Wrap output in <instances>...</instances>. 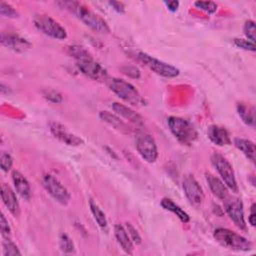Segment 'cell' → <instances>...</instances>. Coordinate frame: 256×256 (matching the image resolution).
I'll return each instance as SVG.
<instances>
[{
    "label": "cell",
    "mask_w": 256,
    "mask_h": 256,
    "mask_svg": "<svg viewBox=\"0 0 256 256\" xmlns=\"http://www.w3.org/2000/svg\"><path fill=\"white\" fill-rule=\"evenodd\" d=\"M68 53L76 60L78 69L87 77L101 81L107 78V71L101 64L95 61L92 55L83 47L72 45L68 48Z\"/></svg>",
    "instance_id": "1"
},
{
    "label": "cell",
    "mask_w": 256,
    "mask_h": 256,
    "mask_svg": "<svg viewBox=\"0 0 256 256\" xmlns=\"http://www.w3.org/2000/svg\"><path fill=\"white\" fill-rule=\"evenodd\" d=\"M58 4H60L62 7L75 15L80 21H82L86 26H88L95 32L102 34L109 33L110 29L107 22L83 3H80L78 1H62Z\"/></svg>",
    "instance_id": "2"
},
{
    "label": "cell",
    "mask_w": 256,
    "mask_h": 256,
    "mask_svg": "<svg viewBox=\"0 0 256 256\" xmlns=\"http://www.w3.org/2000/svg\"><path fill=\"white\" fill-rule=\"evenodd\" d=\"M109 87L120 99L132 106L141 107L146 105V101L140 92L131 83L123 79L112 78L109 81Z\"/></svg>",
    "instance_id": "3"
},
{
    "label": "cell",
    "mask_w": 256,
    "mask_h": 256,
    "mask_svg": "<svg viewBox=\"0 0 256 256\" xmlns=\"http://www.w3.org/2000/svg\"><path fill=\"white\" fill-rule=\"evenodd\" d=\"M213 237L221 246L230 250L246 252L252 249V243L248 239L226 228L215 229Z\"/></svg>",
    "instance_id": "4"
},
{
    "label": "cell",
    "mask_w": 256,
    "mask_h": 256,
    "mask_svg": "<svg viewBox=\"0 0 256 256\" xmlns=\"http://www.w3.org/2000/svg\"><path fill=\"white\" fill-rule=\"evenodd\" d=\"M167 124L174 137L184 145L193 144L198 137L194 126L184 118L170 116L167 118Z\"/></svg>",
    "instance_id": "5"
},
{
    "label": "cell",
    "mask_w": 256,
    "mask_h": 256,
    "mask_svg": "<svg viewBox=\"0 0 256 256\" xmlns=\"http://www.w3.org/2000/svg\"><path fill=\"white\" fill-rule=\"evenodd\" d=\"M211 163L219 173L222 181L225 183L228 189L232 192H238V185L235 178V173L230 162L221 154L213 153L211 156Z\"/></svg>",
    "instance_id": "6"
},
{
    "label": "cell",
    "mask_w": 256,
    "mask_h": 256,
    "mask_svg": "<svg viewBox=\"0 0 256 256\" xmlns=\"http://www.w3.org/2000/svg\"><path fill=\"white\" fill-rule=\"evenodd\" d=\"M35 27L42 33L58 39L63 40L67 37V32L65 28L52 17L45 14H37L33 19Z\"/></svg>",
    "instance_id": "7"
},
{
    "label": "cell",
    "mask_w": 256,
    "mask_h": 256,
    "mask_svg": "<svg viewBox=\"0 0 256 256\" xmlns=\"http://www.w3.org/2000/svg\"><path fill=\"white\" fill-rule=\"evenodd\" d=\"M135 146L140 156L148 163H153L158 157V149L153 136L149 133H138L135 137Z\"/></svg>",
    "instance_id": "8"
},
{
    "label": "cell",
    "mask_w": 256,
    "mask_h": 256,
    "mask_svg": "<svg viewBox=\"0 0 256 256\" xmlns=\"http://www.w3.org/2000/svg\"><path fill=\"white\" fill-rule=\"evenodd\" d=\"M139 60L144 63L151 71L155 72L156 74L166 77V78H173L179 75V69L173 65H170L166 62H163L159 59H156L147 53L140 52L138 54Z\"/></svg>",
    "instance_id": "9"
},
{
    "label": "cell",
    "mask_w": 256,
    "mask_h": 256,
    "mask_svg": "<svg viewBox=\"0 0 256 256\" xmlns=\"http://www.w3.org/2000/svg\"><path fill=\"white\" fill-rule=\"evenodd\" d=\"M42 185L44 189L50 194L57 202L62 205H66L70 201V193L67 188L53 175L45 174L42 177Z\"/></svg>",
    "instance_id": "10"
},
{
    "label": "cell",
    "mask_w": 256,
    "mask_h": 256,
    "mask_svg": "<svg viewBox=\"0 0 256 256\" xmlns=\"http://www.w3.org/2000/svg\"><path fill=\"white\" fill-rule=\"evenodd\" d=\"M224 201V209L230 219L241 230H246V222L244 218L243 203L240 198L228 196Z\"/></svg>",
    "instance_id": "11"
},
{
    "label": "cell",
    "mask_w": 256,
    "mask_h": 256,
    "mask_svg": "<svg viewBox=\"0 0 256 256\" xmlns=\"http://www.w3.org/2000/svg\"><path fill=\"white\" fill-rule=\"evenodd\" d=\"M182 187L184 194L190 204L195 207H198L202 204L204 200V192L202 187L193 177V175H186L182 181Z\"/></svg>",
    "instance_id": "12"
},
{
    "label": "cell",
    "mask_w": 256,
    "mask_h": 256,
    "mask_svg": "<svg viewBox=\"0 0 256 256\" xmlns=\"http://www.w3.org/2000/svg\"><path fill=\"white\" fill-rule=\"evenodd\" d=\"M49 129L52 135L60 140L61 142L65 143L66 145L69 146H80L84 143L83 139L80 138L79 136L69 132L65 126L58 122H50L49 123Z\"/></svg>",
    "instance_id": "13"
},
{
    "label": "cell",
    "mask_w": 256,
    "mask_h": 256,
    "mask_svg": "<svg viewBox=\"0 0 256 256\" xmlns=\"http://www.w3.org/2000/svg\"><path fill=\"white\" fill-rule=\"evenodd\" d=\"M0 41L3 46L17 52H24L31 47V43L28 40L14 33L1 32Z\"/></svg>",
    "instance_id": "14"
},
{
    "label": "cell",
    "mask_w": 256,
    "mask_h": 256,
    "mask_svg": "<svg viewBox=\"0 0 256 256\" xmlns=\"http://www.w3.org/2000/svg\"><path fill=\"white\" fill-rule=\"evenodd\" d=\"M1 198L4 205L10 211V213L14 217H18L20 215V206L19 202L16 198L15 192L11 189L10 186L3 183L1 185Z\"/></svg>",
    "instance_id": "15"
},
{
    "label": "cell",
    "mask_w": 256,
    "mask_h": 256,
    "mask_svg": "<svg viewBox=\"0 0 256 256\" xmlns=\"http://www.w3.org/2000/svg\"><path fill=\"white\" fill-rule=\"evenodd\" d=\"M111 107L117 115L121 116L122 118L129 121L130 123L135 124L137 126H142L144 124V119L142 118V116L140 114L136 113L130 107H128L124 104H121L119 102H113Z\"/></svg>",
    "instance_id": "16"
},
{
    "label": "cell",
    "mask_w": 256,
    "mask_h": 256,
    "mask_svg": "<svg viewBox=\"0 0 256 256\" xmlns=\"http://www.w3.org/2000/svg\"><path fill=\"white\" fill-rule=\"evenodd\" d=\"M207 135L210 141L217 146H226L231 144L230 135L228 131L222 126L216 124L210 125L207 130Z\"/></svg>",
    "instance_id": "17"
},
{
    "label": "cell",
    "mask_w": 256,
    "mask_h": 256,
    "mask_svg": "<svg viewBox=\"0 0 256 256\" xmlns=\"http://www.w3.org/2000/svg\"><path fill=\"white\" fill-rule=\"evenodd\" d=\"M205 177L210 187V190L217 198H219L220 200H225L229 196L228 188L225 185V183L222 181V179L218 178L217 176L213 175L210 172H206Z\"/></svg>",
    "instance_id": "18"
},
{
    "label": "cell",
    "mask_w": 256,
    "mask_h": 256,
    "mask_svg": "<svg viewBox=\"0 0 256 256\" xmlns=\"http://www.w3.org/2000/svg\"><path fill=\"white\" fill-rule=\"evenodd\" d=\"M12 181L16 192L24 200H29L31 197V188L26 177L19 171L14 170L12 172Z\"/></svg>",
    "instance_id": "19"
},
{
    "label": "cell",
    "mask_w": 256,
    "mask_h": 256,
    "mask_svg": "<svg viewBox=\"0 0 256 256\" xmlns=\"http://www.w3.org/2000/svg\"><path fill=\"white\" fill-rule=\"evenodd\" d=\"M114 233H115V237H116L118 243L120 244V246L122 247V249L128 254H132L134 246H133V242H132L131 238L129 237V235L127 233V230L121 224H116L114 226Z\"/></svg>",
    "instance_id": "20"
},
{
    "label": "cell",
    "mask_w": 256,
    "mask_h": 256,
    "mask_svg": "<svg viewBox=\"0 0 256 256\" xmlns=\"http://www.w3.org/2000/svg\"><path fill=\"white\" fill-rule=\"evenodd\" d=\"M99 117L104 122L108 123L115 129H117L123 133H128L130 131V127L124 121H122L117 115H115L113 113H110L108 111H101L99 113Z\"/></svg>",
    "instance_id": "21"
},
{
    "label": "cell",
    "mask_w": 256,
    "mask_h": 256,
    "mask_svg": "<svg viewBox=\"0 0 256 256\" xmlns=\"http://www.w3.org/2000/svg\"><path fill=\"white\" fill-rule=\"evenodd\" d=\"M160 204L165 210L174 213L180 219V221H182L183 223H187L190 221V216L180 206H178L175 202H173L171 199L163 198L161 200Z\"/></svg>",
    "instance_id": "22"
},
{
    "label": "cell",
    "mask_w": 256,
    "mask_h": 256,
    "mask_svg": "<svg viewBox=\"0 0 256 256\" xmlns=\"http://www.w3.org/2000/svg\"><path fill=\"white\" fill-rule=\"evenodd\" d=\"M234 145L240 150L250 161L255 162V145L252 141L244 138H235Z\"/></svg>",
    "instance_id": "23"
},
{
    "label": "cell",
    "mask_w": 256,
    "mask_h": 256,
    "mask_svg": "<svg viewBox=\"0 0 256 256\" xmlns=\"http://www.w3.org/2000/svg\"><path fill=\"white\" fill-rule=\"evenodd\" d=\"M237 113L242 121L251 127H254V108L246 103H238L237 104Z\"/></svg>",
    "instance_id": "24"
},
{
    "label": "cell",
    "mask_w": 256,
    "mask_h": 256,
    "mask_svg": "<svg viewBox=\"0 0 256 256\" xmlns=\"http://www.w3.org/2000/svg\"><path fill=\"white\" fill-rule=\"evenodd\" d=\"M89 206H90V210H91V212L93 214V217H94L95 221L97 222V224L99 225V227L103 231H107V229H108V221H107V218H106L104 212L100 209V207L93 200L89 201Z\"/></svg>",
    "instance_id": "25"
},
{
    "label": "cell",
    "mask_w": 256,
    "mask_h": 256,
    "mask_svg": "<svg viewBox=\"0 0 256 256\" xmlns=\"http://www.w3.org/2000/svg\"><path fill=\"white\" fill-rule=\"evenodd\" d=\"M59 245H60V249L65 252V253H72L74 252V244H73V241L71 240V238L65 234V233H62L60 234V237H59Z\"/></svg>",
    "instance_id": "26"
},
{
    "label": "cell",
    "mask_w": 256,
    "mask_h": 256,
    "mask_svg": "<svg viewBox=\"0 0 256 256\" xmlns=\"http://www.w3.org/2000/svg\"><path fill=\"white\" fill-rule=\"evenodd\" d=\"M2 244H3V255L4 256L21 255V252L19 251L17 245L14 242H12L10 239H4Z\"/></svg>",
    "instance_id": "27"
},
{
    "label": "cell",
    "mask_w": 256,
    "mask_h": 256,
    "mask_svg": "<svg viewBox=\"0 0 256 256\" xmlns=\"http://www.w3.org/2000/svg\"><path fill=\"white\" fill-rule=\"evenodd\" d=\"M0 14L3 17L7 18H17L18 17V12L8 3L1 1L0 2Z\"/></svg>",
    "instance_id": "28"
},
{
    "label": "cell",
    "mask_w": 256,
    "mask_h": 256,
    "mask_svg": "<svg viewBox=\"0 0 256 256\" xmlns=\"http://www.w3.org/2000/svg\"><path fill=\"white\" fill-rule=\"evenodd\" d=\"M243 32L248 40L251 42H255V22L253 20H247L243 26Z\"/></svg>",
    "instance_id": "29"
},
{
    "label": "cell",
    "mask_w": 256,
    "mask_h": 256,
    "mask_svg": "<svg viewBox=\"0 0 256 256\" xmlns=\"http://www.w3.org/2000/svg\"><path fill=\"white\" fill-rule=\"evenodd\" d=\"M194 5L198 9H201L208 13H215L218 8L217 4L212 1H196V2H194Z\"/></svg>",
    "instance_id": "30"
},
{
    "label": "cell",
    "mask_w": 256,
    "mask_h": 256,
    "mask_svg": "<svg viewBox=\"0 0 256 256\" xmlns=\"http://www.w3.org/2000/svg\"><path fill=\"white\" fill-rule=\"evenodd\" d=\"M12 164H13V159H12L11 155L6 153V152H2L1 155H0V166H1V169L4 172H7V171H9L11 169Z\"/></svg>",
    "instance_id": "31"
},
{
    "label": "cell",
    "mask_w": 256,
    "mask_h": 256,
    "mask_svg": "<svg viewBox=\"0 0 256 256\" xmlns=\"http://www.w3.org/2000/svg\"><path fill=\"white\" fill-rule=\"evenodd\" d=\"M234 44L241 49L248 50V51H255V44L251 42L248 39H242V38H235L233 40Z\"/></svg>",
    "instance_id": "32"
},
{
    "label": "cell",
    "mask_w": 256,
    "mask_h": 256,
    "mask_svg": "<svg viewBox=\"0 0 256 256\" xmlns=\"http://www.w3.org/2000/svg\"><path fill=\"white\" fill-rule=\"evenodd\" d=\"M0 230H1V235L4 239H10L11 229H10L8 221L6 220V218L3 214H1V216H0Z\"/></svg>",
    "instance_id": "33"
},
{
    "label": "cell",
    "mask_w": 256,
    "mask_h": 256,
    "mask_svg": "<svg viewBox=\"0 0 256 256\" xmlns=\"http://www.w3.org/2000/svg\"><path fill=\"white\" fill-rule=\"evenodd\" d=\"M126 230H127V233L129 235V237L131 238L132 242L135 243V244H140L141 243V236L139 235L138 231L136 230V228L129 222L126 223Z\"/></svg>",
    "instance_id": "34"
},
{
    "label": "cell",
    "mask_w": 256,
    "mask_h": 256,
    "mask_svg": "<svg viewBox=\"0 0 256 256\" xmlns=\"http://www.w3.org/2000/svg\"><path fill=\"white\" fill-rule=\"evenodd\" d=\"M42 93H43L44 98H46L50 102L60 103L62 101L61 94L55 90H44Z\"/></svg>",
    "instance_id": "35"
},
{
    "label": "cell",
    "mask_w": 256,
    "mask_h": 256,
    "mask_svg": "<svg viewBox=\"0 0 256 256\" xmlns=\"http://www.w3.org/2000/svg\"><path fill=\"white\" fill-rule=\"evenodd\" d=\"M123 73L130 76V77H133V78H139L140 77V71L138 70V68L134 67V66H125L123 67Z\"/></svg>",
    "instance_id": "36"
},
{
    "label": "cell",
    "mask_w": 256,
    "mask_h": 256,
    "mask_svg": "<svg viewBox=\"0 0 256 256\" xmlns=\"http://www.w3.org/2000/svg\"><path fill=\"white\" fill-rule=\"evenodd\" d=\"M255 218H256V212H255V203H253L250 207V214L248 217V221L251 226H255Z\"/></svg>",
    "instance_id": "37"
},
{
    "label": "cell",
    "mask_w": 256,
    "mask_h": 256,
    "mask_svg": "<svg viewBox=\"0 0 256 256\" xmlns=\"http://www.w3.org/2000/svg\"><path fill=\"white\" fill-rule=\"evenodd\" d=\"M164 3H165V5L167 6L168 10H170V11H172V12H175V11L178 9V7H179V2H178V1H175V0L166 1V2H164Z\"/></svg>",
    "instance_id": "38"
},
{
    "label": "cell",
    "mask_w": 256,
    "mask_h": 256,
    "mask_svg": "<svg viewBox=\"0 0 256 256\" xmlns=\"http://www.w3.org/2000/svg\"><path fill=\"white\" fill-rule=\"evenodd\" d=\"M109 4H110L117 12H119V13H122V12H124V10H125V7H124L123 3H121V2L111 1V2H109Z\"/></svg>",
    "instance_id": "39"
}]
</instances>
